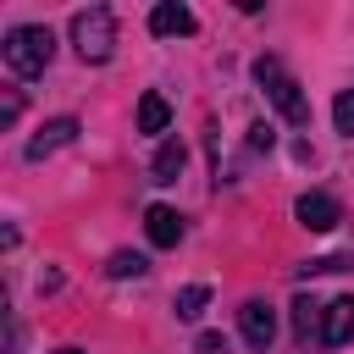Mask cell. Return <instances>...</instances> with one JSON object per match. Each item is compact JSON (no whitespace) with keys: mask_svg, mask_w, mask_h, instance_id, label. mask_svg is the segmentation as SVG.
<instances>
[{"mask_svg":"<svg viewBox=\"0 0 354 354\" xmlns=\"http://www.w3.org/2000/svg\"><path fill=\"white\" fill-rule=\"evenodd\" d=\"M293 216H299V221H304L310 232H332V227L343 221V205H337L332 194H321V188H315V194H299Z\"/></svg>","mask_w":354,"mask_h":354,"instance_id":"obj_5","label":"cell"},{"mask_svg":"<svg viewBox=\"0 0 354 354\" xmlns=\"http://www.w3.org/2000/svg\"><path fill=\"white\" fill-rule=\"evenodd\" d=\"M50 55H55V33L44 22H22V28L6 33V66L17 77H39L50 66Z\"/></svg>","mask_w":354,"mask_h":354,"instance_id":"obj_1","label":"cell"},{"mask_svg":"<svg viewBox=\"0 0 354 354\" xmlns=\"http://www.w3.org/2000/svg\"><path fill=\"white\" fill-rule=\"evenodd\" d=\"M254 77H260L266 100L282 111V122H293V127H304V122H310V100L299 94V83L288 77V66H282L277 55H260V61H254Z\"/></svg>","mask_w":354,"mask_h":354,"instance_id":"obj_2","label":"cell"},{"mask_svg":"<svg viewBox=\"0 0 354 354\" xmlns=\"http://www.w3.org/2000/svg\"><path fill=\"white\" fill-rule=\"evenodd\" d=\"M304 277H332V271H354V254H321V260H310V266H299Z\"/></svg>","mask_w":354,"mask_h":354,"instance_id":"obj_15","label":"cell"},{"mask_svg":"<svg viewBox=\"0 0 354 354\" xmlns=\"http://www.w3.org/2000/svg\"><path fill=\"white\" fill-rule=\"evenodd\" d=\"M183 160H188V155H183V144H177V138H166V144L155 149V166H149V171H155V183H177Z\"/></svg>","mask_w":354,"mask_h":354,"instance_id":"obj_12","label":"cell"},{"mask_svg":"<svg viewBox=\"0 0 354 354\" xmlns=\"http://www.w3.org/2000/svg\"><path fill=\"white\" fill-rule=\"evenodd\" d=\"M149 33H194V11L188 6H177V0H166V6H155L149 11Z\"/></svg>","mask_w":354,"mask_h":354,"instance_id":"obj_9","label":"cell"},{"mask_svg":"<svg viewBox=\"0 0 354 354\" xmlns=\"http://www.w3.org/2000/svg\"><path fill=\"white\" fill-rule=\"evenodd\" d=\"M205 304H210V288H205V282H188V288H177V299H171V310H177L183 321H194Z\"/></svg>","mask_w":354,"mask_h":354,"instance_id":"obj_13","label":"cell"},{"mask_svg":"<svg viewBox=\"0 0 354 354\" xmlns=\"http://www.w3.org/2000/svg\"><path fill=\"white\" fill-rule=\"evenodd\" d=\"M321 343H326V348H343V343H354V293L326 304V315H321Z\"/></svg>","mask_w":354,"mask_h":354,"instance_id":"obj_6","label":"cell"},{"mask_svg":"<svg viewBox=\"0 0 354 354\" xmlns=\"http://www.w3.org/2000/svg\"><path fill=\"white\" fill-rule=\"evenodd\" d=\"M17 111H22V100H17V94H6V105H0V122H17Z\"/></svg>","mask_w":354,"mask_h":354,"instance_id":"obj_19","label":"cell"},{"mask_svg":"<svg viewBox=\"0 0 354 354\" xmlns=\"http://www.w3.org/2000/svg\"><path fill=\"white\" fill-rule=\"evenodd\" d=\"M105 271H111V277L122 282V277H144L149 266H144V254H133V249H116V254L105 260Z\"/></svg>","mask_w":354,"mask_h":354,"instance_id":"obj_14","label":"cell"},{"mask_svg":"<svg viewBox=\"0 0 354 354\" xmlns=\"http://www.w3.org/2000/svg\"><path fill=\"white\" fill-rule=\"evenodd\" d=\"M72 50L83 55V61H111V50H116V17L105 11V6H88V11H77L72 17Z\"/></svg>","mask_w":354,"mask_h":354,"instance_id":"obj_3","label":"cell"},{"mask_svg":"<svg viewBox=\"0 0 354 354\" xmlns=\"http://www.w3.org/2000/svg\"><path fill=\"white\" fill-rule=\"evenodd\" d=\"M199 354H227V343H221V332H199V343H194Z\"/></svg>","mask_w":354,"mask_h":354,"instance_id":"obj_17","label":"cell"},{"mask_svg":"<svg viewBox=\"0 0 354 354\" xmlns=\"http://www.w3.org/2000/svg\"><path fill=\"white\" fill-rule=\"evenodd\" d=\"M249 149H271V127H266V122L249 127Z\"/></svg>","mask_w":354,"mask_h":354,"instance_id":"obj_18","label":"cell"},{"mask_svg":"<svg viewBox=\"0 0 354 354\" xmlns=\"http://www.w3.org/2000/svg\"><path fill=\"white\" fill-rule=\"evenodd\" d=\"M332 122H337L343 138H354V88H343V94L332 100Z\"/></svg>","mask_w":354,"mask_h":354,"instance_id":"obj_16","label":"cell"},{"mask_svg":"<svg viewBox=\"0 0 354 354\" xmlns=\"http://www.w3.org/2000/svg\"><path fill=\"white\" fill-rule=\"evenodd\" d=\"M238 332H243L249 348H271V337H277V310H271L266 299H249V304L238 310Z\"/></svg>","mask_w":354,"mask_h":354,"instance_id":"obj_4","label":"cell"},{"mask_svg":"<svg viewBox=\"0 0 354 354\" xmlns=\"http://www.w3.org/2000/svg\"><path fill=\"white\" fill-rule=\"evenodd\" d=\"M321 315H326V304H315L310 293H299V299H293V332H299V343L321 337Z\"/></svg>","mask_w":354,"mask_h":354,"instance_id":"obj_10","label":"cell"},{"mask_svg":"<svg viewBox=\"0 0 354 354\" xmlns=\"http://www.w3.org/2000/svg\"><path fill=\"white\" fill-rule=\"evenodd\" d=\"M55 354H77V348H55Z\"/></svg>","mask_w":354,"mask_h":354,"instance_id":"obj_20","label":"cell"},{"mask_svg":"<svg viewBox=\"0 0 354 354\" xmlns=\"http://www.w3.org/2000/svg\"><path fill=\"white\" fill-rule=\"evenodd\" d=\"M144 232H149L155 249H177V238H183V216H177L171 205H149V210H144Z\"/></svg>","mask_w":354,"mask_h":354,"instance_id":"obj_8","label":"cell"},{"mask_svg":"<svg viewBox=\"0 0 354 354\" xmlns=\"http://www.w3.org/2000/svg\"><path fill=\"white\" fill-rule=\"evenodd\" d=\"M166 122H171V105L160 94H144L138 100V133H166Z\"/></svg>","mask_w":354,"mask_h":354,"instance_id":"obj_11","label":"cell"},{"mask_svg":"<svg viewBox=\"0 0 354 354\" xmlns=\"http://www.w3.org/2000/svg\"><path fill=\"white\" fill-rule=\"evenodd\" d=\"M72 138H77V122H72V116H55V122H44V127L28 138V160H44V155L66 149Z\"/></svg>","mask_w":354,"mask_h":354,"instance_id":"obj_7","label":"cell"}]
</instances>
